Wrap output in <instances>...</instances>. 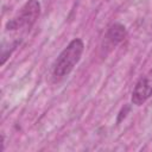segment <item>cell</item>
I'll return each instance as SVG.
<instances>
[{"instance_id":"1","label":"cell","mask_w":152,"mask_h":152,"mask_svg":"<svg viewBox=\"0 0 152 152\" xmlns=\"http://www.w3.org/2000/svg\"><path fill=\"white\" fill-rule=\"evenodd\" d=\"M40 13V5L37 0H28L20 12L6 24V32L14 34L12 43L10 44V52L15 49L24 37L30 32L31 27L38 19Z\"/></svg>"},{"instance_id":"2","label":"cell","mask_w":152,"mask_h":152,"mask_svg":"<svg viewBox=\"0 0 152 152\" xmlns=\"http://www.w3.org/2000/svg\"><path fill=\"white\" fill-rule=\"evenodd\" d=\"M83 49L84 45L80 38L72 39L55 61L52 68V76L59 80L69 75L71 70L75 68V65L78 63V61L81 59Z\"/></svg>"},{"instance_id":"3","label":"cell","mask_w":152,"mask_h":152,"mask_svg":"<svg viewBox=\"0 0 152 152\" xmlns=\"http://www.w3.org/2000/svg\"><path fill=\"white\" fill-rule=\"evenodd\" d=\"M152 95V81L147 77L140 78L132 93V102L137 106L142 104Z\"/></svg>"},{"instance_id":"4","label":"cell","mask_w":152,"mask_h":152,"mask_svg":"<svg viewBox=\"0 0 152 152\" xmlns=\"http://www.w3.org/2000/svg\"><path fill=\"white\" fill-rule=\"evenodd\" d=\"M126 36V30H125V26L121 25V24H113L108 31H107V34H106V40L107 43H109L112 46L119 44L121 40H124Z\"/></svg>"}]
</instances>
